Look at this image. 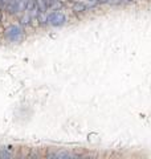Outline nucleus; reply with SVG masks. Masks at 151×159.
I'll return each mask as SVG.
<instances>
[{
    "mask_svg": "<svg viewBox=\"0 0 151 159\" xmlns=\"http://www.w3.org/2000/svg\"><path fill=\"white\" fill-rule=\"evenodd\" d=\"M48 20H49L50 24H53V25H58V24H62L65 21V16L61 13H58V12H54L48 17Z\"/></svg>",
    "mask_w": 151,
    "mask_h": 159,
    "instance_id": "1",
    "label": "nucleus"
},
{
    "mask_svg": "<svg viewBox=\"0 0 151 159\" xmlns=\"http://www.w3.org/2000/svg\"><path fill=\"white\" fill-rule=\"evenodd\" d=\"M8 32H9L8 33V37L11 39V40H16V39H19L20 36H21V29L17 28V27H12Z\"/></svg>",
    "mask_w": 151,
    "mask_h": 159,
    "instance_id": "2",
    "label": "nucleus"
}]
</instances>
